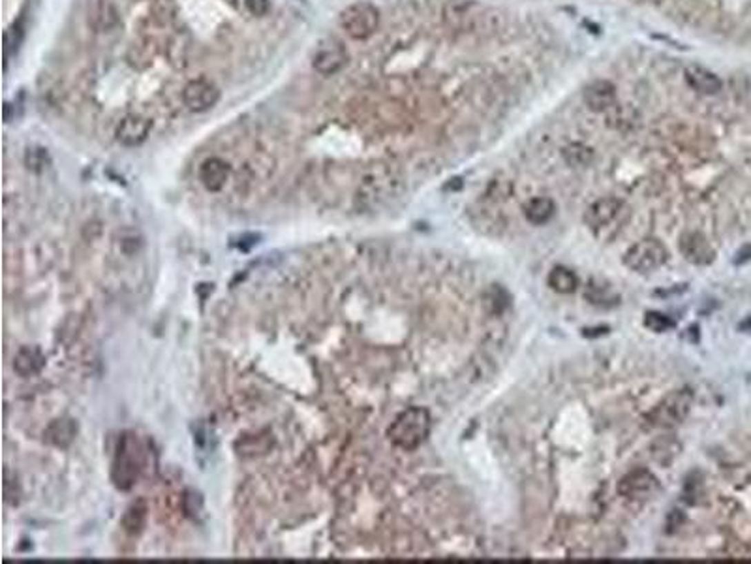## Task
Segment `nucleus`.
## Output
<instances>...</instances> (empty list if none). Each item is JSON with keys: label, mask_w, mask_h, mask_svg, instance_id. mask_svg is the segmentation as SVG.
<instances>
[{"label": "nucleus", "mask_w": 751, "mask_h": 564, "mask_svg": "<svg viewBox=\"0 0 751 564\" xmlns=\"http://www.w3.org/2000/svg\"><path fill=\"white\" fill-rule=\"evenodd\" d=\"M430 412L427 408L412 407L397 416V420L389 427V438L394 446L404 451H413L427 440L430 435Z\"/></svg>", "instance_id": "obj_1"}, {"label": "nucleus", "mask_w": 751, "mask_h": 564, "mask_svg": "<svg viewBox=\"0 0 751 564\" xmlns=\"http://www.w3.org/2000/svg\"><path fill=\"white\" fill-rule=\"evenodd\" d=\"M143 469V448L134 433H122L117 446L111 480L117 489L128 491L136 485Z\"/></svg>", "instance_id": "obj_2"}, {"label": "nucleus", "mask_w": 751, "mask_h": 564, "mask_svg": "<svg viewBox=\"0 0 751 564\" xmlns=\"http://www.w3.org/2000/svg\"><path fill=\"white\" fill-rule=\"evenodd\" d=\"M340 27L352 40H366L378 30L379 10L370 2H353L340 14Z\"/></svg>", "instance_id": "obj_3"}, {"label": "nucleus", "mask_w": 751, "mask_h": 564, "mask_svg": "<svg viewBox=\"0 0 751 564\" xmlns=\"http://www.w3.org/2000/svg\"><path fill=\"white\" fill-rule=\"evenodd\" d=\"M691 405H693V393L690 389L683 388L672 391L648 414L650 427H677L688 418Z\"/></svg>", "instance_id": "obj_4"}, {"label": "nucleus", "mask_w": 751, "mask_h": 564, "mask_svg": "<svg viewBox=\"0 0 751 564\" xmlns=\"http://www.w3.org/2000/svg\"><path fill=\"white\" fill-rule=\"evenodd\" d=\"M669 258V252L665 245L657 239H644L628 249L623 254V264L630 267L633 273L639 275H650L657 271Z\"/></svg>", "instance_id": "obj_5"}, {"label": "nucleus", "mask_w": 751, "mask_h": 564, "mask_svg": "<svg viewBox=\"0 0 751 564\" xmlns=\"http://www.w3.org/2000/svg\"><path fill=\"white\" fill-rule=\"evenodd\" d=\"M623 204L616 197H601L590 205L584 215V222L590 230L601 235L607 233L610 228H616L614 224L622 222Z\"/></svg>", "instance_id": "obj_6"}, {"label": "nucleus", "mask_w": 751, "mask_h": 564, "mask_svg": "<svg viewBox=\"0 0 751 564\" xmlns=\"http://www.w3.org/2000/svg\"><path fill=\"white\" fill-rule=\"evenodd\" d=\"M488 15V8L481 6L474 0H454L443 8V19L454 30L468 32L470 28L475 30L481 21H485Z\"/></svg>", "instance_id": "obj_7"}, {"label": "nucleus", "mask_w": 751, "mask_h": 564, "mask_svg": "<svg viewBox=\"0 0 751 564\" xmlns=\"http://www.w3.org/2000/svg\"><path fill=\"white\" fill-rule=\"evenodd\" d=\"M400 184L402 179L397 170L389 166H378L363 183V197L370 202H385L399 192Z\"/></svg>", "instance_id": "obj_8"}, {"label": "nucleus", "mask_w": 751, "mask_h": 564, "mask_svg": "<svg viewBox=\"0 0 751 564\" xmlns=\"http://www.w3.org/2000/svg\"><path fill=\"white\" fill-rule=\"evenodd\" d=\"M348 51L342 46V41L337 38H327L319 43L314 57H312V68L321 75H334L348 64Z\"/></svg>", "instance_id": "obj_9"}, {"label": "nucleus", "mask_w": 751, "mask_h": 564, "mask_svg": "<svg viewBox=\"0 0 751 564\" xmlns=\"http://www.w3.org/2000/svg\"><path fill=\"white\" fill-rule=\"evenodd\" d=\"M220 100V90L209 79H194L183 88L184 106L194 113H203L214 108Z\"/></svg>", "instance_id": "obj_10"}, {"label": "nucleus", "mask_w": 751, "mask_h": 564, "mask_svg": "<svg viewBox=\"0 0 751 564\" xmlns=\"http://www.w3.org/2000/svg\"><path fill=\"white\" fill-rule=\"evenodd\" d=\"M659 487L656 476L648 470H633L620 480L618 493L628 500H646Z\"/></svg>", "instance_id": "obj_11"}, {"label": "nucleus", "mask_w": 751, "mask_h": 564, "mask_svg": "<svg viewBox=\"0 0 751 564\" xmlns=\"http://www.w3.org/2000/svg\"><path fill=\"white\" fill-rule=\"evenodd\" d=\"M150 128H152L150 119L139 115V113H130V115L124 117L121 123H119L115 136L122 145H126V147H137V145H141L149 137Z\"/></svg>", "instance_id": "obj_12"}, {"label": "nucleus", "mask_w": 751, "mask_h": 564, "mask_svg": "<svg viewBox=\"0 0 751 564\" xmlns=\"http://www.w3.org/2000/svg\"><path fill=\"white\" fill-rule=\"evenodd\" d=\"M584 104L592 111L603 113L616 106V87L607 79H596L584 88Z\"/></svg>", "instance_id": "obj_13"}, {"label": "nucleus", "mask_w": 751, "mask_h": 564, "mask_svg": "<svg viewBox=\"0 0 751 564\" xmlns=\"http://www.w3.org/2000/svg\"><path fill=\"white\" fill-rule=\"evenodd\" d=\"M678 246H680V251H682L683 258L688 260V262H691V264L706 265V264H710L712 260H714V256H716V252H714L712 245L706 241L704 235H701V233H685V235H682V239H680Z\"/></svg>", "instance_id": "obj_14"}, {"label": "nucleus", "mask_w": 751, "mask_h": 564, "mask_svg": "<svg viewBox=\"0 0 751 564\" xmlns=\"http://www.w3.org/2000/svg\"><path fill=\"white\" fill-rule=\"evenodd\" d=\"M683 77L688 85L701 95H717L723 87L721 79L712 70L704 68L701 64H688L683 70Z\"/></svg>", "instance_id": "obj_15"}, {"label": "nucleus", "mask_w": 751, "mask_h": 564, "mask_svg": "<svg viewBox=\"0 0 751 564\" xmlns=\"http://www.w3.org/2000/svg\"><path fill=\"white\" fill-rule=\"evenodd\" d=\"M230 173H231V168H230V164L226 162V160H222V158H218V157L207 158V160L201 164V168H199V181L203 183V186L207 188V191L217 192V191H222L223 184L228 183Z\"/></svg>", "instance_id": "obj_16"}, {"label": "nucleus", "mask_w": 751, "mask_h": 564, "mask_svg": "<svg viewBox=\"0 0 751 564\" xmlns=\"http://www.w3.org/2000/svg\"><path fill=\"white\" fill-rule=\"evenodd\" d=\"M46 365V356L41 353L38 347H23L19 352L15 353L14 369L15 373L21 376H34Z\"/></svg>", "instance_id": "obj_17"}, {"label": "nucleus", "mask_w": 751, "mask_h": 564, "mask_svg": "<svg viewBox=\"0 0 751 564\" xmlns=\"http://www.w3.org/2000/svg\"><path fill=\"white\" fill-rule=\"evenodd\" d=\"M77 435V423L72 418H59L46 429V440L57 448H68Z\"/></svg>", "instance_id": "obj_18"}, {"label": "nucleus", "mask_w": 751, "mask_h": 564, "mask_svg": "<svg viewBox=\"0 0 751 564\" xmlns=\"http://www.w3.org/2000/svg\"><path fill=\"white\" fill-rule=\"evenodd\" d=\"M554 211H556L554 202L547 196L534 197V200H530L528 204H526V207H524V215H526V218H528L530 222L535 226L547 224L548 220L554 217Z\"/></svg>", "instance_id": "obj_19"}, {"label": "nucleus", "mask_w": 751, "mask_h": 564, "mask_svg": "<svg viewBox=\"0 0 751 564\" xmlns=\"http://www.w3.org/2000/svg\"><path fill=\"white\" fill-rule=\"evenodd\" d=\"M547 282L558 293H573L577 290V286H579V279H577L575 273L568 269V267H560V265L548 273Z\"/></svg>", "instance_id": "obj_20"}, {"label": "nucleus", "mask_w": 751, "mask_h": 564, "mask_svg": "<svg viewBox=\"0 0 751 564\" xmlns=\"http://www.w3.org/2000/svg\"><path fill=\"white\" fill-rule=\"evenodd\" d=\"M147 521V504L143 500H137L130 506L124 517H122V527L130 534H139Z\"/></svg>", "instance_id": "obj_21"}, {"label": "nucleus", "mask_w": 751, "mask_h": 564, "mask_svg": "<svg viewBox=\"0 0 751 564\" xmlns=\"http://www.w3.org/2000/svg\"><path fill=\"white\" fill-rule=\"evenodd\" d=\"M269 444H271V440L267 438V436H259V435H250V436H243L241 440H237V451L241 454V456H257V454H265L267 449H269Z\"/></svg>", "instance_id": "obj_22"}, {"label": "nucleus", "mask_w": 751, "mask_h": 564, "mask_svg": "<svg viewBox=\"0 0 751 564\" xmlns=\"http://www.w3.org/2000/svg\"><path fill=\"white\" fill-rule=\"evenodd\" d=\"M563 157L571 166H586L592 158V149L581 143H573L563 150Z\"/></svg>", "instance_id": "obj_23"}, {"label": "nucleus", "mask_w": 751, "mask_h": 564, "mask_svg": "<svg viewBox=\"0 0 751 564\" xmlns=\"http://www.w3.org/2000/svg\"><path fill=\"white\" fill-rule=\"evenodd\" d=\"M644 326L652 329V331H656V333H663V331H669V329L674 327V322L665 314L652 311V313L644 316Z\"/></svg>", "instance_id": "obj_24"}, {"label": "nucleus", "mask_w": 751, "mask_h": 564, "mask_svg": "<svg viewBox=\"0 0 751 564\" xmlns=\"http://www.w3.org/2000/svg\"><path fill=\"white\" fill-rule=\"evenodd\" d=\"M184 512L188 514V516L192 517H196L199 512H201V508H203V498L199 496V493H196V491H186L184 493Z\"/></svg>", "instance_id": "obj_25"}, {"label": "nucleus", "mask_w": 751, "mask_h": 564, "mask_svg": "<svg viewBox=\"0 0 751 564\" xmlns=\"http://www.w3.org/2000/svg\"><path fill=\"white\" fill-rule=\"evenodd\" d=\"M25 160H27L28 168H32V170H41V168L48 164V153H46L43 149H36V147H32V149L27 150V157H25Z\"/></svg>", "instance_id": "obj_26"}, {"label": "nucleus", "mask_w": 751, "mask_h": 564, "mask_svg": "<svg viewBox=\"0 0 751 564\" xmlns=\"http://www.w3.org/2000/svg\"><path fill=\"white\" fill-rule=\"evenodd\" d=\"M244 4L248 8V12L257 17H263L271 10V0H244Z\"/></svg>", "instance_id": "obj_27"}]
</instances>
